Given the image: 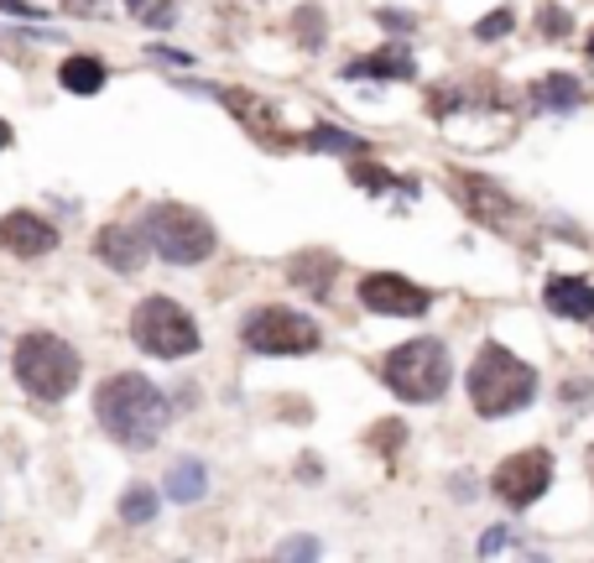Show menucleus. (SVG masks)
<instances>
[{
    "mask_svg": "<svg viewBox=\"0 0 594 563\" xmlns=\"http://www.w3.org/2000/svg\"><path fill=\"white\" fill-rule=\"evenodd\" d=\"M579 100H584V89H579L574 74H548V79L532 84V104L548 115H569V110H579Z\"/></svg>",
    "mask_w": 594,
    "mask_h": 563,
    "instance_id": "obj_21",
    "label": "nucleus"
},
{
    "mask_svg": "<svg viewBox=\"0 0 594 563\" xmlns=\"http://www.w3.org/2000/svg\"><path fill=\"white\" fill-rule=\"evenodd\" d=\"M584 470H590V481H594V443H590V454H584Z\"/></svg>",
    "mask_w": 594,
    "mask_h": 563,
    "instance_id": "obj_37",
    "label": "nucleus"
},
{
    "mask_svg": "<svg viewBox=\"0 0 594 563\" xmlns=\"http://www.w3.org/2000/svg\"><path fill=\"white\" fill-rule=\"evenodd\" d=\"M240 344L251 355H314L323 344V329H318L302 308H282V302H261L240 319Z\"/></svg>",
    "mask_w": 594,
    "mask_h": 563,
    "instance_id": "obj_7",
    "label": "nucleus"
},
{
    "mask_svg": "<svg viewBox=\"0 0 594 563\" xmlns=\"http://www.w3.org/2000/svg\"><path fill=\"white\" fill-rule=\"evenodd\" d=\"M339 79H376V84H407L417 79V58L392 42V47H381V53H365V58H350L339 68Z\"/></svg>",
    "mask_w": 594,
    "mask_h": 563,
    "instance_id": "obj_14",
    "label": "nucleus"
},
{
    "mask_svg": "<svg viewBox=\"0 0 594 563\" xmlns=\"http://www.w3.org/2000/svg\"><path fill=\"white\" fill-rule=\"evenodd\" d=\"M542 302H548V313H558V319H594V282L590 277H553L548 287H542Z\"/></svg>",
    "mask_w": 594,
    "mask_h": 563,
    "instance_id": "obj_16",
    "label": "nucleus"
},
{
    "mask_svg": "<svg viewBox=\"0 0 594 563\" xmlns=\"http://www.w3.org/2000/svg\"><path fill=\"white\" fill-rule=\"evenodd\" d=\"M563 402H584V397H594V386L590 382H563V391H558Z\"/></svg>",
    "mask_w": 594,
    "mask_h": 563,
    "instance_id": "obj_32",
    "label": "nucleus"
},
{
    "mask_svg": "<svg viewBox=\"0 0 594 563\" xmlns=\"http://www.w3.org/2000/svg\"><path fill=\"white\" fill-rule=\"evenodd\" d=\"M365 449H376L381 460H392L396 449H407V422L402 418H381L365 428Z\"/></svg>",
    "mask_w": 594,
    "mask_h": 563,
    "instance_id": "obj_24",
    "label": "nucleus"
},
{
    "mask_svg": "<svg viewBox=\"0 0 594 563\" xmlns=\"http://www.w3.org/2000/svg\"><path fill=\"white\" fill-rule=\"evenodd\" d=\"M0 11H6V16H21V21H42V16H47V11L32 5V0H0Z\"/></svg>",
    "mask_w": 594,
    "mask_h": 563,
    "instance_id": "obj_31",
    "label": "nucleus"
},
{
    "mask_svg": "<svg viewBox=\"0 0 594 563\" xmlns=\"http://www.w3.org/2000/svg\"><path fill=\"white\" fill-rule=\"evenodd\" d=\"M449 188H454V199L475 214L480 224H491V230H512L516 224V199H506V188L501 183H491V178H480V173H449Z\"/></svg>",
    "mask_w": 594,
    "mask_h": 563,
    "instance_id": "obj_11",
    "label": "nucleus"
},
{
    "mask_svg": "<svg viewBox=\"0 0 594 563\" xmlns=\"http://www.w3.org/2000/svg\"><path fill=\"white\" fill-rule=\"evenodd\" d=\"M11 141H16V136H11V125L0 121V152H6V146H11Z\"/></svg>",
    "mask_w": 594,
    "mask_h": 563,
    "instance_id": "obj_35",
    "label": "nucleus"
},
{
    "mask_svg": "<svg viewBox=\"0 0 594 563\" xmlns=\"http://www.w3.org/2000/svg\"><path fill=\"white\" fill-rule=\"evenodd\" d=\"M287 32H293V42L302 47V53H323V42H329V16H323V5H297L293 21H287Z\"/></svg>",
    "mask_w": 594,
    "mask_h": 563,
    "instance_id": "obj_22",
    "label": "nucleus"
},
{
    "mask_svg": "<svg viewBox=\"0 0 594 563\" xmlns=\"http://www.w3.org/2000/svg\"><path fill=\"white\" fill-rule=\"evenodd\" d=\"M58 84L68 95H99V89L110 84V68H105V58H95V53H74V58H63Z\"/></svg>",
    "mask_w": 594,
    "mask_h": 563,
    "instance_id": "obj_18",
    "label": "nucleus"
},
{
    "mask_svg": "<svg viewBox=\"0 0 594 563\" xmlns=\"http://www.w3.org/2000/svg\"><path fill=\"white\" fill-rule=\"evenodd\" d=\"M584 47H590V58H594V32H590V42H584Z\"/></svg>",
    "mask_w": 594,
    "mask_h": 563,
    "instance_id": "obj_38",
    "label": "nucleus"
},
{
    "mask_svg": "<svg viewBox=\"0 0 594 563\" xmlns=\"http://www.w3.org/2000/svg\"><path fill=\"white\" fill-rule=\"evenodd\" d=\"M215 100L230 104V110H235V121L245 125V131H251V136L261 141V146H272V152L302 146V136H287V131H282L277 104H266L261 95H251V89H215Z\"/></svg>",
    "mask_w": 594,
    "mask_h": 563,
    "instance_id": "obj_13",
    "label": "nucleus"
},
{
    "mask_svg": "<svg viewBox=\"0 0 594 563\" xmlns=\"http://www.w3.org/2000/svg\"><path fill=\"white\" fill-rule=\"evenodd\" d=\"M152 58H162V63H178V68H188V53H178V47H162V42H152Z\"/></svg>",
    "mask_w": 594,
    "mask_h": 563,
    "instance_id": "obj_33",
    "label": "nucleus"
},
{
    "mask_svg": "<svg viewBox=\"0 0 594 563\" xmlns=\"http://www.w3.org/2000/svg\"><path fill=\"white\" fill-rule=\"evenodd\" d=\"M125 5H131V11H136V16H141V11H146V5H152V0H125Z\"/></svg>",
    "mask_w": 594,
    "mask_h": 563,
    "instance_id": "obj_36",
    "label": "nucleus"
},
{
    "mask_svg": "<svg viewBox=\"0 0 594 563\" xmlns=\"http://www.w3.org/2000/svg\"><path fill=\"white\" fill-rule=\"evenodd\" d=\"M141 224H146V235H152V251H157L167 266H198L219 251L215 220L198 214V209H188V203H173V199L146 203Z\"/></svg>",
    "mask_w": 594,
    "mask_h": 563,
    "instance_id": "obj_6",
    "label": "nucleus"
},
{
    "mask_svg": "<svg viewBox=\"0 0 594 563\" xmlns=\"http://www.w3.org/2000/svg\"><path fill=\"white\" fill-rule=\"evenodd\" d=\"M537 26H542V37H569L574 32V16L563 11V5H542V16H537Z\"/></svg>",
    "mask_w": 594,
    "mask_h": 563,
    "instance_id": "obj_26",
    "label": "nucleus"
},
{
    "mask_svg": "<svg viewBox=\"0 0 594 563\" xmlns=\"http://www.w3.org/2000/svg\"><path fill=\"white\" fill-rule=\"evenodd\" d=\"M381 382L396 402L407 407H428L443 402L449 386H454V361H449V344L422 334V340H407L381 355Z\"/></svg>",
    "mask_w": 594,
    "mask_h": 563,
    "instance_id": "obj_3",
    "label": "nucleus"
},
{
    "mask_svg": "<svg viewBox=\"0 0 594 563\" xmlns=\"http://www.w3.org/2000/svg\"><path fill=\"white\" fill-rule=\"evenodd\" d=\"M548 485H553V454L548 449H516L512 460L495 464L491 496H501L512 511H527L548 496Z\"/></svg>",
    "mask_w": 594,
    "mask_h": 563,
    "instance_id": "obj_8",
    "label": "nucleus"
},
{
    "mask_svg": "<svg viewBox=\"0 0 594 563\" xmlns=\"http://www.w3.org/2000/svg\"><path fill=\"white\" fill-rule=\"evenodd\" d=\"M318 553H323V543H318L314 532H297V538L277 543V559H318Z\"/></svg>",
    "mask_w": 594,
    "mask_h": 563,
    "instance_id": "obj_27",
    "label": "nucleus"
},
{
    "mask_svg": "<svg viewBox=\"0 0 594 563\" xmlns=\"http://www.w3.org/2000/svg\"><path fill=\"white\" fill-rule=\"evenodd\" d=\"M162 496L167 501H178V506H194L209 496V470L198 460H178L173 470H167V481H162Z\"/></svg>",
    "mask_w": 594,
    "mask_h": 563,
    "instance_id": "obj_19",
    "label": "nucleus"
},
{
    "mask_svg": "<svg viewBox=\"0 0 594 563\" xmlns=\"http://www.w3.org/2000/svg\"><path fill=\"white\" fill-rule=\"evenodd\" d=\"M355 292L365 302V313H381V319H422L433 308V292L402 272H365Z\"/></svg>",
    "mask_w": 594,
    "mask_h": 563,
    "instance_id": "obj_9",
    "label": "nucleus"
},
{
    "mask_svg": "<svg viewBox=\"0 0 594 563\" xmlns=\"http://www.w3.org/2000/svg\"><path fill=\"white\" fill-rule=\"evenodd\" d=\"M157 511H162L157 485L136 481L131 490H125V496H120V522H125V527H146V522H157Z\"/></svg>",
    "mask_w": 594,
    "mask_h": 563,
    "instance_id": "obj_23",
    "label": "nucleus"
},
{
    "mask_svg": "<svg viewBox=\"0 0 594 563\" xmlns=\"http://www.w3.org/2000/svg\"><path fill=\"white\" fill-rule=\"evenodd\" d=\"M506 543H512V527H491V532L480 538V559H491V553H501Z\"/></svg>",
    "mask_w": 594,
    "mask_h": 563,
    "instance_id": "obj_30",
    "label": "nucleus"
},
{
    "mask_svg": "<svg viewBox=\"0 0 594 563\" xmlns=\"http://www.w3.org/2000/svg\"><path fill=\"white\" fill-rule=\"evenodd\" d=\"M95 256L99 266H110L116 277H136L146 256H152V235H146V224H99L95 230Z\"/></svg>",
    "mask_w": 594,
    "mask_h": 563,
    "instance_id": "obj_12",
    "label": "nucleus"
},
{
    "mask_svg": "<svg viewBox=\"0 0 594 563\" xmlns=\"http://www.w3.org/2000/svg\"><path fill=\"white\" fill-rule=\"evenodd\" d=\"M282 407H287V418H293V422H308V418H314V412H308V407L297 402V397H287V402H282Z\"/></svg>",
    "mask_w": 594,
    "mask_h": 563,
    "instance_id": "obj_34",
    "label": "nucleus"
},
{
    "mask_svg": "<svg viewBox=\"0 0 594 563\" xmlns=\"http://www.w3.org/2000/svg\"><path fill=\"white\" fill-rule=\"evenodd\" d=\"M350 183L365 188V194H407V199H417V178H396V173H386L371 152H365V157H350Z\"/></svg>",
    "mask_w": 594,
    "mask_h": 563,
    "instance_id": "obj_17",
    "label": "nucleus"
},
{
    "mask_svg": "<svg viewBox=\"0 0 594 563\" xmlns=\"http://www.w3.org/2000/svg\"><path fill=\"white\" fill-rule=\"evenodd\" d=\"M95 422L131 454H152L173 422V402L152 376L141 371H116L95 386Z\"/></svg>",
    "mask_w": 594,
    "mask_h": 563,
    "instance_id": "obj_1",
    "label": "nucleus"
},
{
    "mask_svg": "<svg viewBox=\"0 0 594 563\" xmlns=\"http://www.w3.org/2000/svg\"><path fill=\"white\" fill-rule=\"evenodd\" d=\"M376 21L386 26V32H392V37H407V32H417V16H413V11H396V5H381Z\"/></svg>",
    "mask_w": 594,
    "mask_h": 563,
    "instance_id": "obj_28",
    "label": "nucleus"
},
{
    "mask_svg": "<svg viewBox=\"0 0 594 563\" xmlns=\"http://www.w3.org/2000/svg\"><path fill=\"white\" fill-rule=\"evenodd\" d=\"M173 16H178V5H173V0H162V5H146V11H141V21H146V26H157V32H167Z\"/></svg>",
    "mask_w": 594,
    "mask_h": 563,
    "instance_id": "obj_29",
    "label": "nucleus"
},
{
    "mask_svg": "<svg viewBox=\"0 0 594 563\" xmlns=\"http://www.w3.org/2000/svg\"><path fill=\"white\" fill-rule=\"evenodd\" d=\"M512 26H516V11H512V5H495L491 16L475 21V37H480V42H501L506 32H512Z\"/></svg>",
    "mask_w": 594,
    "mask_h": 563,
    "instance_id": "obj_25",
    "label": "nucleus"
},
{
    "mask_svg": "<svg viewBox=\"0 0 594 563\" xmlns=\"http://www.w3.org/2000/svg\"><path fill=\"white\" fill-rule=\"evenodd\" d=\"M63 245L58 224L37 214V209H11V214H0V251L6 256H16V262H47L53 251Z\"/></svg>",
    "mask_w": 594,
    "mask_h": 563,
    "instance_id": "obj_10",
    "label": "nucleus"
},
{
    "mask_svg": "<svg viewBox=\"0 0 594 563\" xmlns=\"http://www.w3.org/2000/svg\"><path fill=\"white\" fill-rule=\"evenodd\" d=\"M302 146H308V152H329V157H365V152H371V141L365 136L339 131V125H329V121L308 125V131H302Z\"/></svg>",
    "mask_w": 594,
    "mask_h": 563,
    "instance_id": "obj_20",
    "label": "nucleus"
},
{
    "mask_svg": "<svg viewBox=\"0 0 594 563\" xmlns=\"http://www.w3.org/2000/svg\"><path fill=\"white\" fill-rule=\"evenodd\" d=\"M131 344L141 355H152V361H188V355L204 350V334H198V319L178 298L146 292L131 308Z\"/></svg>",
    "mask_w": 594,
    "mask_h": 563,
    "instance_id": "obj_5",
    "label": "nucleus"
},
{
    "mask_svg": "<svg viewBox=\"0 0 594 563\" xmlns=\"http://www.w3.org/2000/svg\"><path fill=\"white\" fill-rule=\"evenodd\" d=\"M11 376H16V386L32 402L58 407L74 397V386L84 376V361L63 334H53V329H26L16 340V350H11Z\"/></svg>",
    "mask_w": 594,
    "mask_h": 563,
    "instance_id": "obj_2",
    "label": "nucleus"
},
{
    "mask_svg": "<svg viewBox=\"0 0 594 563\" xmlns=\"http://www.w3.org/2000/svg\"><path fill=\"white\" fill-rule=\"evenodd\" d=\"M334 277H339V256L323 251V245H308V251L287 256V282L302 287V292H314V298H329L334 292Z\"/></svg>",
    "mask_w": 594,
    "mask_h": 563,
    "instance_id": "obj_15",
    "label": "nucleus"
},
{
    "mask_svg": "<svg viewBox=\"0 0 594 563\" xmlns=\"http://www.w3.org/2000/svg\"><path fill=\"white\" fill-rule=\"evenodd\" d=\"M470 407L480 418H512L521 407H532L537 397V365H527L521 355H512L506 344L485 340L475 365H470Z\"/></svg>",
    "mask_w": 594,
    "mask_h": 563,
    "instance_id": "obj_4",
    "label": "nucleus"
}]
</instances>
